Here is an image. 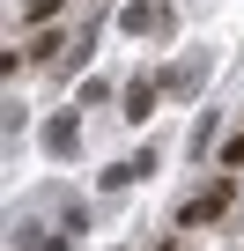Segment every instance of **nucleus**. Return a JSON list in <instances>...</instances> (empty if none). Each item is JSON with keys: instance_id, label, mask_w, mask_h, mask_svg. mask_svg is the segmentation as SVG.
<instances>
[{"instance_id": "nucleus-1", "label": "nucleus", "mask_w": 244, "mask_h": 251, "mask_svg": "<svg viewBox=\"0 0 244 251\" xmlns=\"http://www.w3.org/2000/svg\"><path fill=\"white\" fill-rule=\"evenodd\" d=\"M229 200H237L229 185H207L200 200H185V214H178V222H185V229H200V222H222V214H229Z\"/></svg>"}, {"instance_id": "nucleus-2", "label": "nucleus", "mask_w": 244, "mask_h": 251, "mask_svg": "<svg viewBox=\"0 0 244 251\" xmlns=\"http://www.w3.org/2000/svg\"><path fill=\"white\" fill-rule=\"evenodd\" d=\"M148 111H156V81H134L126 89V118H148Z\"/></svg>"}, {"instance_id": "nucleus-3", "label": "nucleus", "mask_w": 244, "mask_h": 251, "mask_svg": "<svg viewBox=\"0 0 244 251\" xmlns=\"http://www.w3.org/2000/svg\"><path fill=\"white\" fill-rule=\"evenodd\" d=\"M59 15V0H30V23H52Z\"/></svg>"}, {"instance_id": "nucleus-4", "label": "nucleus", "mask_w": 244, "mask_h": 251, "mask_svg": "<svg viewBox=\"0 0 244 251\" xmlns=\"http://www.w3.org/2000/svg\"><path fill=\"white\" fill-rule=\"evenodd\" d=\"M222 163H229V170H244V133H237V141L222 148Z\"/></svg>"}]
</instances>
